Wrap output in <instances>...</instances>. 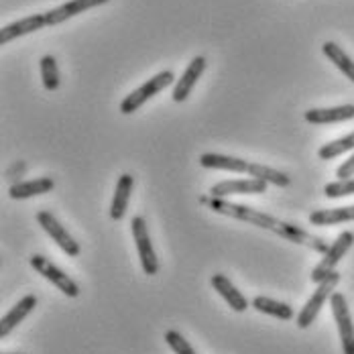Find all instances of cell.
Instances as JSON below:
<instances>
[{
	"mask_svg": "<svg viewBox=\"0 0 354 354\" xmlns=\"http://www.w3.org/2000/svg\"><path fill=\"white\" fill-rule=\"evenodd\" d=\"M200 204L206 206L212 212L234 218V220H241V222H248L250 226L269 230V232L281 236V239L293 243V245L312 248V250L322 252V254L330 248V243H326L322 236H316V234L304 230L297 224L283 222V220H279L275 216H269V214L261 212V210H254V208L245 206V204H234V202H228L226 198H216V196H200Z\"/></svg>",
	"mask_w": 354,
	"mask_h": 354,
	"instance_id": "cell-1",
	"label": "cell"
},
{
	"mask_svg": "<svg viewBox=\"0 0 354 354\" xmlns=\"http://www.w3.org/2000/svg\"><path fill=\"white\" fill-rule=\"evenodd\" d=\"M174 80H176V75H174V71L171 70H163L159 71V73H155L151 80H147L142 86H139L137 90H133V92L120 102V112H122V114H133V112H137V110H139L145 102H149L153 96H157L159 92H163L165 88H169V86L174 84Z\"/></svg>",
	"mask_w": 354,
	"mask_h": 354,
	"instance_id": "cell-2",
	"label": "cell"
},
{
	"mask_svg": "<svg viewBox=\"0 0 354 354\" xmlns=\"http://www.w3.org/2000/svg\"><path fill=\"white\" fill-rule=\"evenodd\" d=\"M340 283V273L338 271H334V273H330L324 281H319L318 289L314 291V295L306 301V306L299 310V316H297V328H301V330H306V328H310L316 318L319 316V310L324 308V304L332 297V293H334V289H336V285Z\"/></svg>",
	"mask_w": 354,
	"mask_h": 354,
	"instance_id": "cell-3",
	"label": "cell"
},
{
	"mask_svg": "<svg viewBox=\"0 0 354 354\" xmlns=\"http://www.w3.org/2000/svg\"><path fill=\"white\" fill-rule=\"evenodd\" d=\"M354 245V234L351 230H344L336 236V241L330 245V248L324 252V259L319 261L318 265L314 267L312 271V281L314 283H319L324 281L330 273L336 271V265L342 261V257L351 250V247Z\"/></svg>",
	"mask_w": 354,
	"mask_h": 354,
	"instance_id": "cell-4",
	"label": "cell"
},
{
	"mask_svg": "<svg viewBox=\"0 0 354 354\" xmlns=\"http://www.w3.org/2000/svg\"><path fill=\"white\" fill-rule=\"evenodd\" d=\"M131 230H133V239H135V245H137V252H139L145 275H149V277L157 275L159 273V261H157L155 248H153V243H151V234H149V226H147L145 218L135 216L131 220Z\"/></svg>",
	"mask_w": 354,
	"mask_h": 354,
	"instance_id": "cell-5",
	"label": "cell"
},
{
	"mask_svg": "<svg viewBox=\"0 0 354 354\" xmlns=\"http://www.w3.org/2000/svg\"><path fill=\"white\" fill-rule=\"evenodd\" d=\"M330 306H332V316H334L336 326H338L342 353L354 354V324L351 310H348V301L340 291H334L330 297Z\"/></svg>",
	"mask_w": 354,
	"mask_h": 354,
	"instance_id": "cell-6",
	"label": "cell"
},
{
	"mask_svg": "<svg viewBox=\"0 0 354 354\" xmlns=\"http://www.w3.org/2000/svg\"><path fill=\"white\" fill-rule=\"evenodd\" d=\"M31 267L35 269L37 273L41 275V277H45L49 283H53L64 295H68V297H77L80 295V287L77 283L71 279L70 275H66V271H62L59 267H55L47 257H43V254H33L31 259Z\"/></svg>",
	"mask_w": 354,
	"mask_h": 354,
	"instance_id": "cell-7",
	"label": "cell"
},
{
	"mask_svg": "<svg viewBox=\"0 0 354 354\" xmlns=\"http://www.w3.org/2000/svg\"><path fill=\"white\" fill-rule=\"evenodd\" d=\"M37 222L68 257H77L80 254V245L73 241V236L66 230V226H62V222L53 214L47 212V210H41V212H37Z\"/></svg>",
	"mask_w": 354,
	"mask_h": 354,
	"instance_id": "cell-8",
	"label": "cell"
},
{
	"mask_svg": "<svg viewBox=\"0 0 354 354\" xmlns=\"http://www.w3.org/2000/svg\"><path fill=\"white\" fill-rule=\"evenodd\" d=\"M267 185L263 179L257 177H248V179H226V181H218L216 185L210 187V196L216 198H228V196H257V194H265Z\"/></svg>",
	"mask_w": 354,
	"mask_h": 354,
	"instance_id": "cell-9",
	"label": "cell"
},
{
	"mask_svg": "<svg viewBox=\"0 0 354 354\" xmlns=\"http://www.w3.org/2000/svg\"><path fill=\"white\" fill-rule=\"evenodd\" d=\"M206 70V57L204 55H198L189 62V66L185 68V71L181 73V77L176 82L174 86V92H171V98L174 102H185L196 86V82L202 77V73Z\"/></svg>",
	"mask_w": 354,
	"mask_h": 354,
	"instance_id": "cell-10",
	"label": "cell"
},
{
	"mask_svg": "<svg viewBox=\"0 0 354 354\" xmlns=\"http://www.w3.org/2000/svg\"><path fill=\"white\" fill-rule=\"evenodd\" d=\"M108 0H70V2H64L59 4L57 8H51L45 12V19H47V27H55V25H62L66 23L68 19L75 17V15H82L90 8H96V6H102L106 4Z\"/></svg>",
	"mask_w": 354,
	"mask_h": 354,
	"instance_id": "cell-11",
	"label": "cell"
},
{
	"mask_svg": "<svg viewBox=\"0 0 354 354\" xmlns=\"http://www.w3.org/2000/svg\"><path fill=\"white\" fill-rule=\"evenodd\" d=\"M43 27H47V19H45V12L43 15H31V17H25L21 21H15L10 25H4L0 29V45H6L15 39L23 35H31L35 31H41Z\"/></svg>",
	"mask_w": 354,
	"mask_h": 354,
	"instance_id": "cell-12",
	"label": "cell"
},
{
	"mask_svg": "<svg viewBox=\"0 0 354 354\" xmlns=\"http://www.w3.org/2000/svg\"><path fill=\"white\" fill-rule=\"evenodd\" d=\"M210 283H212L214 291H218V295L234 310V312H239V314H243V312H247L248 310V299L234 287V283L226 277V275H222V273H216L212 275V279H210Z\"/></svg>",
	"mask_w": 354,
	"mask_h": 354,
	"instance_id": "cell-13",
	"label": "cell"
},
{
	"mask_svg": "<svg viewBox=\"0 0 354 354\" xmlns=\"http://www.w3.org/2000/svg\"><path fill=\"white\" fill-rule=\"evenodd\" d=\"M306 122L310 124H336L354 118V104H342L334 108H310L304 114Z\"/></svg>",
	"mask_w": 354,
	"mask_h": 354,
	"instance_id": "cell-14",
	"label": "cell"
},
{
	"mask_svg": "<svg viewBox=\"0 0 354 354\" xmlns=\"http://www.w3.org/2000/svg\"><path fill=\"white\" fill-rule=\"evenodd\" d=\"M37 308V297L35 295H25L21 301H17L8 314H4L0 319V338H6L19 324H23V319L27 318L33 310Z\"/></svg>",
	"mask_w": 354,
	"mask_h": 354,
	"instance_id": "cell-15",
	"label": "cell"
},
{
	"mask_svg": "<svg viewBox=\"0 0 354 354\" xmlns=\"http://www.w3.org/2000/svg\"><path fill=\"white\" fill-rule=\"evenodd\" d=\"M200 165L206 169H220V171H232V174H248L250 161L241 157L220 155V153H204L200 155Z\"/></svg>",
	"mask_w": 354,
	"mask_h": 354,
	"instance_id": "cell-16",
	"label": "cell"
},
{
	"mask_svg": "<svg viewBox=\"0 0 354 354\" xmlns=\"http://www.w3.org/2000/svg\"><path fill=\"white\" fill-rule=\"evenodd\" d=\"M53 187H55V181L51 177H37V179H29V181L12 183L8 187V196L12 200H27V198H35V196L49 194Z\"/></svg>",
	"mask_w": 354,
	"mask_h": 354,
	"instance_id": "cell-17",
	"label": "cell"
},
{
	"mask_svg": "<svg viewBox=\"0 0 354 354\" xmlns=\"http://www.w3.org/2000/svg\"><path fill=\"white\" fill-rule=\"evenodd\" d=\"M133 187H135V177L131 174H122L116 181V189H114V196H112V206H110V218L112 220H122L124 214H127V206H129V200H131V194H133Z\"/></svg>",
	"mask_w": 354,
	"mask_h": 354,
	"instance_id": "cell-18",
	"label": "cell"
},
{
	"mask_svg": "<svg viewBox=\"0 0 354 354\" xmlns=\"http://www.w3.org/2000/svg\"><path fill=\"white\" fill-rule=\"evenodd\" d=\"M310 224L312 226H334V224H344L354 220V206L344 208H332V210H314L310 214Z\"/></svg>",
	"mask_w": 354,
	"mask_h": 354,
	"instance_id": "cell-19",
	"label": "cell"
},
{
	"mask_svg": "<svg viewBox=\"0 0 354 354\" xmlns=\"http://www.w3.org/2000/svg\"><path fill=\"white\" fill-rule=\"evenodd\" d=\"M252 308L261 314H267L271 318L277 319H291L295 314H293V308L289 304H283V301H277V299H271V297H265V295H257L252 299Z\"/></svg>",
	"mask_w": 354,
	"mask_h": 354,
	"instance_id": "cell-20",
	"label": "cell"
},
{
	"mask_svg": "<svg viewBox=\"0 0 354 354\" xmlns=\"http://www.w3.org/2000/svg\"><path fill=\"white\" fill-rule=\"evenodd\" d=\"M322 51H324V55L338 68V70L342 71L351 82L354 84V62L348 57V53L338 45V43H334V41H326L324 45H322Z\"/></svg>",
	"mask_w": 354,
	"mask_h": 354,
	"instance_id": "cell-21",
	"label": "cell"
},
{
	"mask_svg": "<svg viewBox=\"0 0 354 354\" xmlns=\"http://www.w3.org/2000/svg\"><path fill=\"white\" fill-rule=\"evenodd\" d=\"M248 176L263 179L265 183L277 185V187H287L291 183V179H289L287 174L279 171V169H273V167H267V165H261V163H250L248 165Z\"/></svg>",
	"mask_w": 354,
	"mask_h": 354,
	"instance_id": "cell-22",
	"label": "cell"
},
{
	"mask_svg": "<svg viewBox=\"0 0 354 354\" xmlns=\"http://www.w3.org/2000/svg\"><path fill=\"white\" fill-rule=\"evenodd\" d=\"M348 151H354V133L342 137V139L322 145L318 151V157L324 159V161H332V159H336V157H340V155H344Z\"/></svg>",
	"mask_w": 354,
	"mask_h": 354,
	"instance_id": "cell-23",
	"label": "cell"
},
{
	"mask_svg": "<svg viewBox=\"0 0 354 354\" xmlns=\"http://www.w3.org/2000/svg\"><path fill=\"white\" fill-rule=\"evenodd\" d=\"M41 68V77H43V86L47 92H55L62 84L59 80V68H57V59L53 55H43L39 62Z\"/></svg>",
	"mask_w": 354,
	"mask_h": 354,
	"instance_id": "cell-24",
	"label": "cell"
},
{
	"mask_svg": "<svg viewBox=\"0 0 354 354\" xmlns=\"http://www.w3.org/2000/svg\"><path fill=\"white\" fill-rule=\"evenodd\" d=\"M324 196L330 200H338V198H346V196H354V177L351 179H338L332 181L324 187Z\"/></svg>",
	"mask_w": 354,
	"mask_h": 354,
	"instance_id": "cell-25",
	"label": "cell"
},
{
	"mask_svg": "<svg viewBox=\"0 0 354 354\" xmlns=\"http://www.w3.org/2000/svg\"><path fill=\"white\" fill-rule=\"evenodd\" d=\"M165 342L169 344V348L176 354H198L194 351V346L177 330H167L165 332Z\"/></svg>",
	"mask_w": 354,
	"mask_h": 354,
	"instance_id": "cell-26",
	"label": "cell"
},
{
	"mask_svg": "<svg viewBox=\"0 0 354 354\" xmlns=\"http://www.w3.org/2000/svg\"><path fill=\"white\" fill-rule=\"evenodd\" d=\"M336 177L338 179H351V177H354V153L336 169Z\"/></svg>",
	"mask_w": 354,
	"mask_h": 354,
	"instance_id": "cell-27",
	"label": "cell"
},
{
	"mask_svg": "<svg viewBox=\"0 0 354 354\" xmlns=\"http://www.w3.org/2000/svg\"><path fill=\"white\" fill-rule=\"evenodd\" d=\"M2 354H19V353H2Z\"/></svg>",
	"mask_w": 354,
	"mask_h": 354,
	"instance_id": "cell-28",
	"label": "cell"
}]
</instances>
